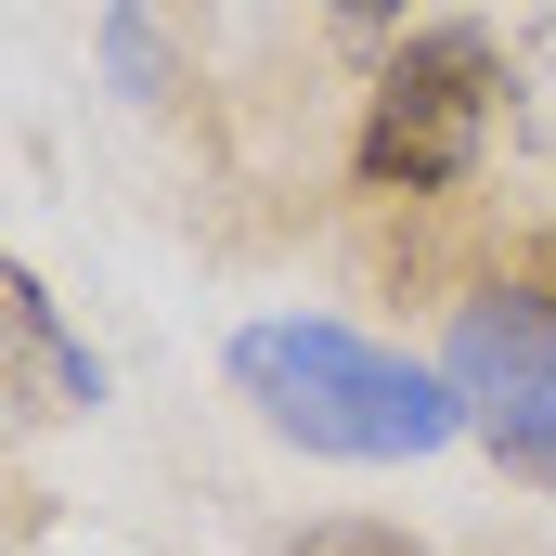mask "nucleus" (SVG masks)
Returning <instances> with one entry per match:
<instances>
[{"label": "nucleus", "mask_w": 556, "mask_h": 556, "mask_svg": "<svg viewBox=\"0 0 556 556\" xmlns=\"http://www.w3.org/2000/svg\"><path fill=\"white\" fill-rule=\"evenodd\" d=\"M233 389L260 402V427H285L298 453H337V466H415L466 427L453 376H427V363L350 337V324H247Z\"/></svg>", "instance_id": "obj_1"}, {"label": "nucleus", "mask_w": 556, "mask_h": 556, "mask_svg": "<svg viewBox=\"0 0 556 556\" xmlns=\"http://www.w3.org/2000/svg\"><path fill=\"white\" fill-rule=\"evenodd\" d=\"M492 39L479 26H427L389 52V78H376V104H363V142H350V168H363V194H453L466 168H479V142H492Z\"/></svg>", "instance_id": "obj_2"}, {"label": "nucleus", "mask_w": 556, "mask_h": 556, "mask_svg": "<svg viewBox=\"0 0 556 556\" xmlns=\"http://www.w3.org/2000/svg\"><path fill=\"white\" fill-rule=\"evenodd\" d=\"M453 402L466 427L518 466V479H556V298L544 285H492L453 311Z\"/></svg>", "instance_id": "obj_3"}, {"label": "nucleus", "mask_w": 556, "mask_h": 556, "mask_svg": "<svg viewBox=\"0 0 556 556\" xmlns=\"http://www.w3.org/2000/svg\"><path fill=\"white\" fill-rule=\"evenodd\" d=\"M298 556H415V544H402V531H363V518H337V531H311Z\"/></svg>", "instance_id": "obj_4"}, {"label": "nucleus", "mask_w": 556, "mask_h": 556, "mask_svg": "<svg viewBox=\"0 0 556 556\" xmlns=\"http://www.w3.org/2000/svg\"><path fill=\"white\" fill-rule=\"evenodd\" d=\"M324 13H337V26H389L402 0H324Z\"/></svg>", "instance_id": "obj_5"}]
</instances>
